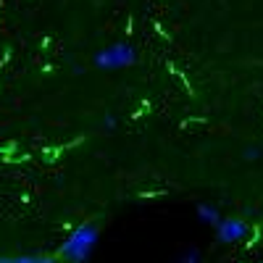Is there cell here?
<instances>
[{"label":"cell","mask_w":263,"mask_h":263,"mask_svg":"<svg viewBox=\"0 0 263 263\" xmlns=\"http://www.w3.org/2000/svg\"><path fill=\"white\" fill-rule=\"evenodd\" d=\"M250 234V224L245 218H237V216H224L221 224L216 227V239L221 245H237Z\"/></svg>","instance_id":"3957f363"},{"label":"cell","mask_w":263,"mask_h":263,"mask_svg":"<svg viewBox=\"0 0 263 263\" xmlns=\"http://www.w3.org/2000/svg\"><path fill=\"white\" fill-rule=\"evenodd\" d=\"M98 239H100V229L98 224L84 221L77 229H71V234L63 239V245L58 250V258L66 263H87L90 255L98 248Z\"/></svg>","instance_id":"6da1fadb"},{"label":"cell","mask_w":263,"mask_h":263,"mask_svg":"<svg viewBox=\"0 0 263 263\" xmlns=\"http://www.w3.org/2000/svg\"><path fill=\"white\" fill-rule=\"evenodd\" d=\"M103 129H116V116H114V114H105V119H103Z\"/></svg>","instance_id":"ba28073f"},{"label":"cell","mask_w":263,"mask_h":263,"mask_svg":"<svg viewBox=\"0 0 263 263\" xmlns=\"http://www.w3.org/2000/svg\"><path fill=\"white\" fill-rule=\"evenodd\" d=\"M92 63H95V69H100V71H121V69H129L132 63H137V48L129 45V42H116V45L100 48L92 55Z\"/></svg>","instance_id":"7a4b0ae2"},{"label":"cell","mask_w":263,"mask_h":263,"mask_svg":"<svg viewBox=\"0 0 263 263\" xmlns=\"http://www.w3.org/2000/svg\"><path fill=\"white\" fill-rule=\"evenodd\" d=\"M61 258L55 255H40V253H29V255H11V263H58Z\"/></svg>","instance_id":"5b68a950"},{"label":"cell","mask_w":263,"mask_h":263,"mask_svg":"<svg viewBox=\"0 0 263 263\" xmlns=\"http://www.w3.org/2000/svg\"><path fill=\"white\" fill-rule=\"evenodd\" d=\"M260 156H263V150H260L258 145H248V147L242 150V158H245V161H258Z\"/></svg>","instance_id":"52a82bcc"},{"label":"cell","mask_w":263,"mask_h":263,"mask_svg":"<svg viewBox=\"0 0 263 263\" xmlns=\"http://www.w3.org/2000/svg\"><path fill=\"white\" fill-rule=\"evenodd\" d=\"M195 216H197V221H200V224H205V227H218V224H221V211H218L213 203H200V205H197L195 208Z\"/></svg>","instance_id":"277c9868"},{"label":"cell","mask_w":263,"mask_h":263,"mask_svg":"<svg viewBox=\"0 0 263 263\" xmlns=\"http://www.w3.org/2000/svg\"><path fill=\"white\" fill-rule=\"evenodd\" d=\"M0 263H11V255H0Z\"/></svg>","instance_id":"9c48e42d"},{"label":"cell","mask_w":263,"mask_h":263,"mask_svg":"<svg viewBox=\"0 0 263 263\" xmlns=\"http://www.w3.org/2000/svg\"><path fill=\"white\" fill-rule=\"evenodd\" d=\"M177 263H203V255H200V250H195V248H187L179 258H177Z\"/></svg>","instance_id":"8992f818"}]
</instances>
